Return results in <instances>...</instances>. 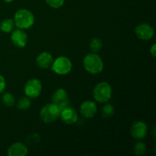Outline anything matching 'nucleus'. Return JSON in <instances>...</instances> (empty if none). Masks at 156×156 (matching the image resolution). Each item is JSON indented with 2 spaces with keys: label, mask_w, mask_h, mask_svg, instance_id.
Here are the masks:
<instances>
[{
  "label": "nucleus",
  "mask_w": 156,
  "mask_h": 156,
  "mask_svg": "<svg viewBox=\"0 0 156 156\" xmlns=\"http://www.w3.org/2000/svg\"><path fill=\"white\" fill-rule=\"evenodd\" d=\"M5 87H6L5 79V78L3 77L2 75H0V94L4 91Z\"/></svg>",
  "instance_id": "obj_22"
},
{
  "label": "nucleus",
  "mask_w": 156,
  "mask_h": 156,
  "mask_svg": "<svg viewBox=\"0 0 156 156\" xmlns=\"http://www.w3.org/2000/svg\"><path fill=\"white\" fill-rule=\"evenodd\" d=\"M52 101L53 103L59 108V111L66 107H69L68 94L63 88H59L53 93L52 96Z\"/></svg>",
  "instance_id": "obj_7"
},
{
  "label": "nucleus",
  "mask_w": 156,
  "mask_h": 156,
  "mask_svg": "<svg viewBox=\"0 0 156 156\" xmlns=\"http://www.w3.org/2000/svg\"><path fill=\"white\" fill-rule=\"evenodd\" d=\"M83 65L85 70L93 75L101 73L104 69L102 59L95 53L87 54L83 59Z\"/></svg>",
  "instance_id": "obj_1"
},
{
  "label": "nucleus",
  "mask_w": 156,
  "mask_h": 156,
  "mask_svg": "<svg viewBox=\"0 0 156 156\" xmlns=\"http://www.w3.org/2000/svg\"><path fill=\"white\" fill-rule=\"evenodd\" d=\"M3 1L6 2H13L14 0H3Z\"/></svg>",
  "instance_id": "obj_24"
},
{
  "label": "nucleus",
  "mask_w": 156,
  "mask_h": 156,
  "mask_svg": "<svg viewBox=\"0 0 156 156\" xmlns=\"http://www.w3.org/2000/svg\"><path fill=\"white\" fill-rule=\"evenodd\" d=\"M11 40L14 45L19 48H23L27 44L28 38L27 34L22 29H17L14 30L13 33L11 35Z\"/></svg>",
  "instance_id": "obj_10"
},
{
  "label": "nucleus",
  "mask_w": 156,
  "mask_h": 156,
  "mask_svg": "<svg viewBox=\"0 0 156 156\" xmlns=\"http://www.w3.org/2000/svg\"><path fill=\"white\" fill-rule=\"evenodd\" d=\"M73 64L71 60L66 56H59L53 60L52 64V69L58 75H66L72 70Z\"/></svg>",
  "instance_id": "obj_5"
},
{
  "label": "nucleus",
  "mask_w": 156,
  "mask_h": 156,
  "mask_svg": "<svg viewBox=\"0 0 156 156\" xmlns=\"http://www.w3.org/2000/svg\"><path fill=\"white\" fill-rule=\"evenodd\" d=\"M46 2L53 9H58L63 5L65 0H45Z\"/></svg>",
  "instance_id": "obj_21"
},
{
  "label": "nucleus",
  "mask_w": 156,
  "mask_h": 156,
  "mask_svg": "<svg viewBox=\"0 0 156 156\" xmlns=\"http://www.w3.org/2000/svg\"><path fill=\"white\" fill-rule=\"evenodd\" d=\"M59 108L53 103L47 104L44 105L40 112V117L43 122L46 123H50L54 122L59 118Z\"/></svg>",
  "instance_id": "obj_4"
},
{
  "label": "nucleus",
  "mask_w": 156,
  "mask_h": 156,
  "mask_svg": "<svg viewBox=\"0 0 156 156\" xmlns=\"http://www.w3.org/2000/svg\"><path fill=\"white\" fill-rule=\"evenodd\" d=\"M42 91V84L37 79H31L26 82L24 85V93L30 98H37Z\"/></svg>",
  "instance_id": "obj_6"
},
{
  "label": "nucleus",
  "mask_w": 156,
  "mask_h": 156,
  "mask_svg": "<svg viewBox=\"0 0 156 156\" xmlns=\"http://www.w3.org/2000/svg\"><path fill=\"white\" fill-rule=\"evenodd\" d=\"M134 152L137 155H143L146 152V146L145 143L139 142L135 144L133 147Z\"/></svg>",
  "instance_id": "obj_19"
},
{
  "label": "nucleus",
  "mask_w": 156,
  "mask_h": 156,
  "mask_svg": "<svg viewBox=\"0 0 156 156\" xmlns=\"http://www.w3.org/2000/svg\"><path fill=\"white\" fill-rule=\"evenodd\" d=\"M150 53L152 54V56H156V44H154L150 48Z\"/></svg>",
  "instance_id": "obj_23"
},
{
  "label": "nucleus",
  "mask_w": 156,
  "mask_h": 156,
  "mask_svg": "<svg viewBox=\"0 0 156 156\" xmlns=\"http://www.w3.org/2000/svg\"><path fill=\"white\" fill-rule=\"evenodd\" d=\"M53 56L48 52H43L37 56L36 59L37 65L42 69L49 68L53 62Z\"/></svg>",
  "instance_id": "obj_14"
},
{
  "label": "nucleus",
  "mask_w": 156,
  "mask_h": 156,
  "mask_svg": "<svg viewBox=\"0 0 156 156\" xmlns=\"http://www.w3.org/2000/svg\"><path fill=\"white\" fill-rule=\"evenodd\" d=\"M15 24L20 29L25 30L31 27L34 23V16L30 11L22 9L15 14Z\"/></svg>",
  "instance_id": "obj_2"
},
{
  "label": "nucleus",
  "mask_w": 156,
  "mask_h": 156,
  "mask_svg": "<svg viewBox=\"0 0 156 156\" xmlns=\"http://www.w3.org/2000/svg\"><path fill=\"white\" fill-rule=\"evenodd\" d=\"M80 113L86 118L93 117L97 113V105L92 101H85L81 105Z\"/></svg>",
  "instance_id": "obj_12"
},
{
  "label": "nucleus",
  "mask_w": 156,
  "mask_h": 156,
  "mask_svg": "<svg viewBox=\"0 0 156 156\" xmlns=\"http://www.w3.org/2000/svg\"><path fill=\"white\" fill-rule=\"evenodd\" d=\"M28 152L27 148L23 143L17 142L9 147L7 154L9 156H25Z\"/></svg>",
  "instance_id": "obj_13"
},
{
  "label": "nucleus",
  "mask_w": 156,
  "mask_h": 156,
  "mask_svg": "<svg viewBox=\"0 0 156 156\" xmlns=\"http://www.w3.org/2000/svg\"><path fill=\"white\" fill-rule=\"evenodd\" d=\"M15 26V22L12 19H5L0 23V30L5 33L12 31Z\"/></svg>",
  "instance_id": "obj_15"
},
{
  "label": "nucleus",
  "mask_w": 156,
  "mask_h": 156,
  "mask_svg": "<svg viewBox=\"0 0 156 156\" xmlns=\"http://www.w3.org/2000/svg\"><path fill=\"white\" fill-rule=\"evenodd\" d=\"M2 101L5 106L12 107L15 104V98L12 95V94L9 92H6L2 96Z\"/></svg>",
  "instance_id": "obj_17"
},
{
  "label": "nucleus",
  "mask_w": 156,
  "mask_h": 156,
  "mask_svg": "<svg viewBox=\"0 0 156 156\" xmlns=\"http://www.w3.org/2000/svg\"><path fill=\"white\" fill-rule=\"evenodd\" d=\"M112 94L111 87L108 82H101L96 85L93 90L94 98L99 103H106L111 99Z\"/></svg>",
  "instance_id": "obj_3"
},
{
  "label": "nucleus",
  "mask_w": 156,
  "mask_h": 156,
  "mask_svg": "<svg viewBox=\"0 0 156 156\" xmlns=\"http://www.w3.org/2000/svg\"><path fill=\"white\" fill-rule=\"evenodd\" d=\"M135 34L137 37L143 41H149L152 39L154 36V29L150 24L143 23L136 27Z\"/></svg>",
  "instance_id": "obj_8"
},
{
  "label": "nucleus",
  "mask_w": 156,
  "mask_h": 156,
  "mask_svg": "<svg viewBox=\"0 0 156 156\" xmlns=\"http://www.w3.org/2000/svg\"><path fill=\"white\" fill-rule=\"evenodd\" d=\"M31 102L28 98L22 97L18 101L17 103V107L19 110H27L30 107Z\"/></svg>",
  "instance_id": "obj_18"
},
{
  "label": "nucleus",
  "mask_w": 156,
  "mask_h": 156,
  "mask_svg": "<svg viewBox=\"0 0 156 156\" xmlns=\"http://www.w3.org/2000/svg\"><path fill=\"white\" fill-rule=\"evenodd\" d=\"M102 45L103 44L100 38H93L90 42V48L93 53H98L100 51L101 49L102 48Z\"/></svg>",
  "instance_id": "obj_16"
},
{
  "label": "nucleus",
  "mask_w": 156,
  "mask_h": 156,
  "mask_svg": "<svg viewBox=\"0 0 156 156\" xmlns=\"http://www.w3.org/2000/svg\"><path fill=\"white\" fill-rule=\"evenodd\" d=\"M148 127L146 123L142 120H137L134 122L130 128V133L132 136L136 140H143L147 134Z\"/></svg>",
  "instance_id": "obj_9"
},
{
  "label": "nucleus",
  "mask_w": 156,
  "mask_h": 156,
  "mask_svg": "<svg viewBox=\"0 0 156 156\" xmlns=\"http://www.w3.org/2000/svg\"><path fill=\"white\" fill-rule=\"evenodd\" d=\"M61 120L66 124H73L75 123L78 120V114L76 111L73 108L69 106L66 107L62 111H60L59 114Z\"/></svg>",
  "instance_id": "obj_11"
},
{
  "label": "nucleus",
  "mask_w": 156,
  "mask_h": 156,
  "mask_svg": "<svg viewBox=\"0 0 156 156\" xmlns=\"http://www.w3.org/2000/svg\"><path fill=\"white\" fill-rule=\"evenodd\" d=\"M101 112L103 117H105V118H108V117L113 116V114H114V108L111 105L107 104V105H105V106L103 107Z\"/></svg>",
  "instance_id": "obj_20"
}]
</instances>
